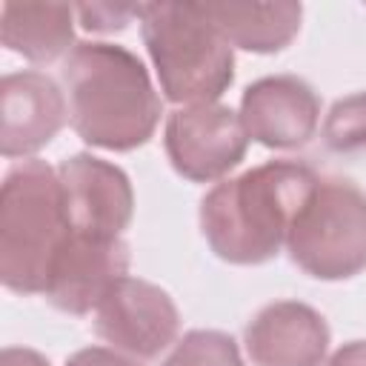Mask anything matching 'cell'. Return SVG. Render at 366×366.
I'll use <instances>...</instances> for the list:
<instances>
[{"mask_svg": "<svg viewBox=\"0 0 366 366\" xmlns=\"http://www.w3.org/2000/svg\"><path fill=\"white\" fill-rule=\"evenodd\" d=\"M317 172L300 160H269L229 177L200 200V229L212 252L237 266L272 260L317 183Z\"/></svg>", "mask_w": 366, "mask_h": 366, "instance_id": "6da1fadb", "label": "cell"}, {"mask_svg": "<svg viewBox=\"0 0 366 366\" xmlns=\"http://www.w3.org/2000/svg\"><path fill=\"white\" fill-rule=\"evenodd\" d=\"M74 132L97 149L132 152L154 134L163 106L137 54L114 43H77L63 60Z\"/></svg>", "mask_w": 366, "mask_h": 366, "instance_id": "7a4b0ae2", "label": "cell"}, {"mask_svg": "<svg viewBox=\"0 0 366 366\" xmlns=\"http://www.w3.org/2000/svg\"><path fill=\"white\" fill-rule=\"evenodd\" d=\"M71 237L57 169L23 160L0 186V280L17 295H43L51 266Z\"/></svg>", "mask_w": 366, "mask_h": 366, "instance_id": "3957f363", "label": "cell"}, {"mask_svg": "<svg viewBox=\"0 0 366 366\" xmlns=\"http://www.w3.org/2000/svg\"><path fill=\"white\" fill-rule=\"evenodd\" d=\"M163 97L180 106L217 103L234 80L229 40L197 3H143L137 11Z\"/></svg>", "mask_w": 366, "mask_h": 366, "instance_id": "277c9868", "label": "cell"}, {"mask_svg": "<svg viewBox=\"0 0 366 366\" xmlns=\"http://www.w3.org/2000/svg\"><path fill=\"white\" fill-rule=\"evenodd\" d=\"M289 257L317 280H346L366 269V192L346 177H317L289 237Z\"/></svg>", "mask_w": 366, "mask_h": 366, "instance_id": "5b68a950", "label": "cell"}, {"mask_svg": "<svg viewBox=\"0 0 366 366\" xmlns=\"http://www.w3.org/2000/svg\"><path fill=\"white\" fill-rule=\"evenodd\" d=\"M166 154L174 172L194 183L229 174L249 146V134L237 112L223 103L180 106L166 120Z\"/></svg>", "mask_w": 366, "mask_h": 366, "instance_id": "8992f818", "label": "cell"}, {"mask_svg": "<svg viewBox=\"0 0 366 366\" xmlns=\"http://www.w3.org/2000/svg\"><path fill=\"white\" fill-rule=\"evenodd\" d=\"M180 315L166 289L143 277H120L94 309V332L129 357H157L174 343Z\"/></svg>", "mask_w": 366, "mask_h": 366, "instance_id": "52a82bcc", "label": "cell"}, {"mask_svg": "<svg viewBox=\"0 0 366 366\" xmlns=\"http://www.w3.org/2000/svg\"><path fill=\"white\" fill-rule=\"evenodd\" d=\"M71 232L120 237L134 214L132 180L123 169L94 154H71L57 166Z\"/></svg>", "mask_w": 366, "mask_h": 366, "instance_id": "ba28073f", "label": "cell"}, {"mask_svg": "<svg viewBox=\"0 0 366 366\" xmlns=\"http://www.w3.org/2000/svg\"><path fill=\"white\" fill-rule=\"evenodd\" d=\"M240 120L249 140L266 149H300L317 132L320 97L295 74L260 77L240 97Z\"/></svg>", "mask_w": 366, "mask_h": 366, "instance_id": "9c48e42d", "label": "cell"}, {"mask_svg": "<svg viewBox=\"0 0 366 366\" xmlns=\"http://www.w3.org/2000/svg\"><path fill=\"white\" fill-rule=\"evenodd\" d=\"M126 272L129 246L123 237H92L71 232L51 266L49 286L43 295L60 312L86 315L97 309L106 292L120 277H126Z\"/></svg>", "mask_w": 366, "mask_h": 366, "instance_id": "30bf717a", "label": "cell"}, {"mask_svg": "<svg viewBox=\"0 0 366 366\" xmlns=\"http://www.w3.org/2000/svg\"><path fill=\"white\" fill-rule=\"evenodd\" d=\"M66 123L60 86L43 71H14L0 86V152L26 157L40 152Z\"/></svg>", "mask_w": 366, "mask_h": 366, "instance_id": "8fae6325", "label": "cell"}, {"mask_svg": "<svg viewBox=\"0 0 366 366\" xmlns=\"http://www.w3.org/2000/svg\"><path fill=\"white\" fill-rule=\"evenodd\" d=\"M243 343L254 366H320L329 326L317 309L300 300H274L249 320Z\"/></svg>", "mask_w": 366, "mask_h": 366, "instance_id": "7c38bea8", "label": "cell"}, {"mask_svg": "<svg viewBox=\"0 0 366 366\" xmlns=\"http://www.w3.org/2000/svg\"><path fill=\"white\" fill-rule=\"evenodd\" d=\"M0 37L14 54L34 63H51L74 49V6L6 3L0 9Z\"/></svg>", "mask_w": 366, "mask_h": 366, "instance_id": "4fadbf2b", "label": "cell"}, {"mask_svg": "<svg viewBox=\"0 0 366 366\" xmlns=\"http://www.w3.org/2000/svg\"><path fill=\"white\" fill-rule=\"evenodd\" d=\"M212 23L234 49L272 54L286 49L300 31V3H206Z\"/></svg>", "mask_w": 366, "mask_h": 366, "instance_id": "5bb4252c", "label": "cell"}, {"mask_svg": "<svg viewBox=\"0 0 366 366\" xmlns=\"http://www.w3.org/2000/svg\"><path fill=\"white\" fill-rule=\"evenodd\" d=\"M160 366H243V357L232 335L217 329H192L174 343L172 355Z\"/></svg>", "mask_w": 366, "mask_h": 366, "instance_id": "9a60e30c", "label": "cell"}, {"mask_svg": "<svg viewBox=\"0 0 366 366\" xmlns=\"http://www.w3.org/2000/svg\"><path fill=\"white\" fill-rule=\"evenodd\" d=\"M323 143L332 152L366 149V92L340 97L323 120Z\"/></svg>", "mask_w": 366, "mask_h": 366, "instance_id": "2e32d148", "label": "cell"}, {"mask_svg": "<svg viewBox=\"0 0 366 366\" xmlns=\"http://www.w3.org/2000/svg\"><path fill=\"white\" fill-rule=\"evenodd\" d=\"M140 6H109V3H92V6H74V14L80 17L83 29L89 31H114L126 29L132 17H137Z\"/></svg>", "mask_w": 366, "mask_h": 366, "instance_id": "e0dca14e", "label": "cell"}, {"mask_svg": "<svg viewBox=\"0 0 366 366\" xmlns=\"http://www.w3.org/2000/svg\"><path fill=\"white\" fill-rule=\"evenodd\" d=\"M66 366H140L137 357H129L117 349H106V346H89V349H80L74 352Z\"/></svg>", "mask_w": 366, "mask_h": 366, "instance_id": "ac0fdd59", "label": "cell"}, {"mask_svg": "<svg viewBox=\"0 0 366 366\" xmlns=\"http://www.w3.org/2000/svg\"><path fill=\"white\" fill-rule=\"evenodd\" d=\"M323 366H366V340L343 343Z\"/></svg>", "mask_w": 366, "mask_h": 366, "instance_id": "d6986e66", "label": "cell"}, {"mask_svg": "<svg viewBox=\"0 0 366 366\" xmlns=\"http://www.w3.org/2000/svg\"><path fill=\"white\" fill-rule=\"evenodd\" d=\"M0 366H49V360L34 352V349H26V346H9L3 349L0 355Z\"/></svg>", "mask_w": 366, "mask_h": 366, "instance_id": "ffe728a7", "label": "cell"}]
</instances>
